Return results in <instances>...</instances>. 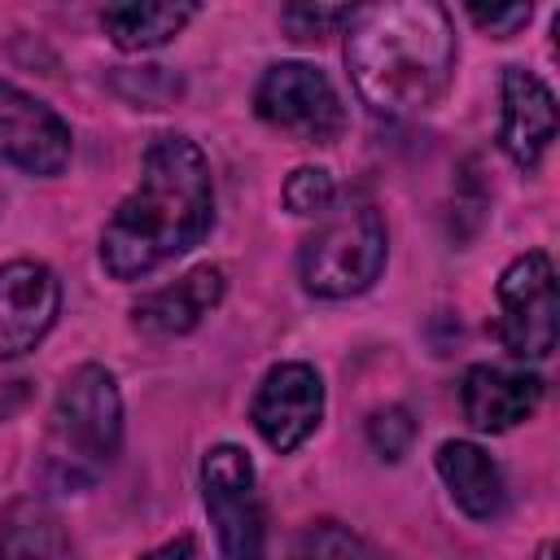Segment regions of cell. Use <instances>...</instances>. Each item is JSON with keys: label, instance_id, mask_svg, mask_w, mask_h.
<instances>
[{"label": "cell", "instance_id": "cell-1", "mask_svg": "<svg viewBox=\"0 0 560 560\" xmlns=\"http://www.w3.org/2000/svg\"><path fill=\"white\" fill-rule=\"evenodd\" d=\"M214 223V179L197 140L166 131L144 149L136 188L114 206L101 232V267L114 280H140L206 241Z\"/></svg>", "mask_w": 560, "mask_h": 560}, {"label": "cell", "instance_id": "cell-2", "mask_svg": "<svg viewBox=\"0 0 560 560\" xmlns=\"http://www.w3.org/2000/svg\"><path fill=\"white\" fill-rule=\"evenodd\" d=\"M346 66L368 109L385 118L429 109L455 74V26L433 0H389L354 9L346 22Z\"/></svg>", "mask_w": 560, "mask_h": 560}, {"label": "cell", "instance_id": "cell-3", "mask_svg": "<svg viewBox=\"0 0 560 560\" xmlns=\"http://www.w3.org/2000/svg\"><path fill=\"white\" fill-rule=\"evenodd\" d=\"M118 446H122L118 381L101 363H83L57 389L44 433V468L61 490H83L114 464Z\"/></svg>", "mask_w": 560, "mask_h": 560}, {"label": "cell", "instance_id": "cell-4", "mask_svg": "<svg viewBox=\"0 0 560 560\" xmlns=\"http://www.w3.org/2000/svg\"><path fill=\"white\" fill-rule=\"evenodd\" d=\"M385 219L372 206H346L324 219L298 249V276L311 298L341 302L376 284L385 271Z\"/></svg>", "mask_w": 560, "mask_h": 560}, {"label": "cell", "instance_id": "cell-5", "mask_svg": "<svg viewBox=\"0 0 560 560\" xmlns=\"http://www.w3.org/2000/svg\"><path fill=\"white\" fill-rule=\"evenodd\" d=\"M254 114L302 140V144H332L346 131V109L332 79L311 61H276L262 70L254 88Z\"/></svg>", "mask_w": 560, "mask_h": 560}, {"label": "cell", "instance_id": "cell-6", "mask_svg": "<svg viewBox=\"0 0 560 560\" xmlns=\"http://www.w3.org/2000/svg\"><path fill=\"white\" fill-rule=\"evenodd\" d=\"M503 350L521 363H538L556 350L560 337V302H556V267L542 249L512 258L499 276V324Z\"/></svg>", "mask_w": 560, "mask_h": 560}, {"label": "cell", "instance_id": "cell-7", "mask_svg": "<svg viewBox=\"0 0 560 560\" xmlns=\"http://www.w3.org/2000/svg\"><path fill=\"white\" fill-rule=\"evenodd\" d=\"M201 490H206V512L214 521L223 560H262L267 516L258 499L254 459L236 442L210 446L201 459Z\"/></svg>", "mask_w": 560, "mask_h": 560}, {"label": "cell", "instance_id": "cell-8", "mask_svg": "<svg viewBox=\"0 0 560 560\" xmlns=\"http://www.w3.org/2000/svg\"><path fill=\"white\" fill-rule=\"evenodd\" d=\"M319 416H324V381L311 363L267 368V376L258 381V394L249 402V420L276 455L298 451L319 429Z\"/></svg>", "mask_w": 560, "mask_h": 560}, {"label": "cell", "instance_id": "cell-9", "mask_svg": "<svg viewBox=\"0 0 560 560\" xmlns=\"http://www.w3.org/2000/svg\"><path fill=\"white\" fill-rule=\"evenodd\" d=\"M70 127L39 96L0 79V158L26 175H61L70 162Z\"/></svg>", "mask_w": 560, "mask_h": 560}, {"label": "cell", "instance_id": "cell-10", "mask_svg": "<svg viewBox=\"0 0 560 560\" xmlns=\"http://www.w3.org/2000/svg\"><path fill=\"white\" fill-rule=\"evenodd\" d=\"M61 311V280L48 262L13 258L0 267V359H22L44 341Z\"/></svg>", "mask_w": 560, "mask_h": 560}, {"label": "cell", "instance_id": "cell-11", "mask_svg": "<svg viewBox=\"0 0 560 560\" xmlns=\"http://www.w3.org/2000/svg\"><path fill=\"white\" fill-rule=\"evenodd\" d=\"M499 149L508 153L512 166L534 171L547 153V144L556 140V96L551 88L525 70V66H503V83H499Z\"/></svg>", "mask_w": 560, "mask_h": 560}, {"label": "cell", "instance_id": "cell-12", "mask_svg": "<svg viewBox=\"0 0 560 560\" xmlns=\"http://www.w3.org/2000/svg\"><path fill=\"white\" fill-rule=\"evenodd\" d=\"M542 402V381L534 372H516V368H494V363H477L464 372L459 385V407L464 420L481 433H503L521 420H529Z\"/></svg>", "mask_w": 560, "mask_h": 560}, {"label": "cell", "instance_id": "cell-13", "mask_svg": "<svg viewBox=\"0 0 560 560\" xmlns=\"http://www.w3.org/2000/svg\"><path fill=\"white\" fill-rule=\"evenodd\" d=\"M223 302V267L201 262L192 271H184L175 284L153 289L149 298L136 302V324L149 332H192L201 324V315H210Z\"/></svg>", "mask_w": 560, "mask_h": 560}, {"label": "cell", "instance_id": "cell-14", "mask_svg": "<svg viewBox=\"0 0 560 560\" xmlns=\"http://www.w3.org/2000/svg\"><path fill=\"white\" fill-rule=\"evenodd\" d=\"M438 477L446 481L455 508L468 512L472 521H494L508 503V486H503L499 464L468 438H451L438 446Z\"/></svg>", "mask_w": 560, "mask_h": 560}, {"label": "cell", "instance_id": "cell-15", "mask_svg": "<svg viewBox=\"0 0 560 560\" xmlns=\"http://www.w3.org/2000/svg\"><path fill=\"white\" fill-rule=\"evenodd\" d=\"M0 560H74V547L61 516L44 499L26 494L0 516Z\"/></svg>", "mask_w": 560, "mask_h": 560}, {"label": "cell", "instance_id": "cell-16", "mask_svg": "<svg viewBox=\"0 0 560 560\" xmlns=\"http://www.w3.org/2000/svg\"><path fill=\"white\" fill-rule=\"evenodd\" d=\"M192 18H197V4H166V0H127V4H105L101 9V26L122 52L162 48Z\"/></svg>", "mask_w": 560, "mask_h": 560}, {"label": "cell", "instance_id": "cell-17", "mask_svg": "<svg viewBox=\"0 0 560 560\" xmlns=\"http://www.w3.org/2000/svg\"><path fill=\"white\" fill-rule=\"evenodd\" d=\"M289 560H385L363 534L341 521H315L293 538Z\"/></svg>", "mask_w": 560, "mask_h": 560}, {"label": "cell", "instance_id": "cell-18", "mask_svg": "<svg viewBox=\"0 0 560 560\" xmlns=\"http://www.w3.org/2000/svg\"><path fill=\"white\" fill-rule=\"evenodd\" d=\"M411 442H416V420L407 407H376L368 416V446L381 459H402Z\"/></svg>", "mask_w": 560, "mask_h": 560}, {"label": "cell", "instance_id": "cell-19", "mask_svg": "<svg viewBox=\"0 0 560 560\" xmlns=\"http://www.w3.org/2000/svg\"><path fill=\"white\" fill-rule=\"evenodd\" d=\"M332 197H337V188L324 166H298L284 179V206L293 214H324L332 206Z\"/></svg>", "mask_w": 560, "mask_h": 560}, {"label": "cell", "instance_id": "cell-20", "mask_svg": "<svg viewBox=\"0 0 560 560\" xmlns=\"http://www.w3.org/2000/svg\"><path fill=\"white\" fill-rule=\"evenodd\" d=\"M350 13H354V9H346V4H289V9L280 13V22H284V31H289L293 39H324V31L346 26Z\"/></svg>", "mask_w": 560, "mask_h": 560}, {"label": "cell", "instance_id": "cell-21", "mask_svg": "<svg viewBox=\"0 0 560 560\" xmlns=\"http://www.w3.org/2000/svg\"><path fill=\"white\" fill-rule=\"evenodd\" d=\"M529 4H490V9H481V4H468V18L481 26V31H490V35H499V39H508V35H516L525 22H529Z\"/></svg>", "mask_w": 560, "mask_h": 560}, {"label": "cell", "instance_id": "cell-22", "mask_svg": "<svg viewBox=\"0 0 560 560\" xmlns=\"http://www.w3.org/2000/svg\"><path fill=\"white\" fill-rule=\"evenodd\" d=\"M140 560H197V542H192L188 534H179V538H171V542L153 547V551H149V556H140Z\"/></svg>", "mask_w": 560, "mask_h": 560}, {"label": "cell", "instance_id": "cell-23", "mask_svg": "<svg viewBox=\"0 0 560 560\" xmlns=\"http://www.w3.org/2000/svg\"><path fill=\"white\" fill-rule=\"evenodd\" d=\"M534 560H556V542H551V538H547V542H542V547H538V556H534Z\"/></svg>", "mask_w": 560, "mask_h": 560}]
</instances>
